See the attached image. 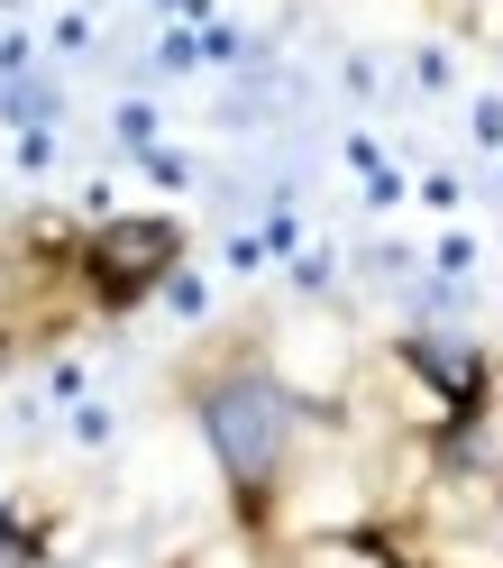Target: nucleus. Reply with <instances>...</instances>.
I'll return each instance as SVG.
<instances>
[{"instance_id": "0eeeda50", "label": "nucleus", "mask_w": 503, "mask_h": 568, "mask_svg": "<svg viewBox=\"0 0 503 568\" xmlns=\"http://www.w3.org/2000/svg\"><path fill=\"white\" fill-rule=\"evenodd\" d=\"M120 138H129V148H156V111H147V101H129V111H120Z\"/></svg>"}, {"instance_id": "423d86ee", "label": "nucleus", "mask_w": 503, "mask_h": 568, "mask_svg": "<svg viewBox=\"0 0 503 568\" xmlns=\"http://www.w3.org/2000/svg\"><path fill=\"white\" fill-rule=\"evenodd\" d=\"M466 38H476V47H503V0H466Z\"/></svg>"}, {"instance_id": "7ed1b4c3", "label": "nucleus", "mask_w": 503, "mask_h": 568, "mask_svg": "<svg viewBox=\"0 0 503 568\" xmlns=\"http://www.w3.org/2000/svg\"><path fill=\"white\" fill-rule=\"evenodd\" d=\"M403 358H412V367H421V376H430V385L449 395V413H458V422H476V413H485V358H476L466 339L412 331V339H403Z\"/></svg>"}, {"instance_id": "6e6552de", "label": "nucleus", "mask_w": 503, "mask_h": 568, "mask_svg": "<svg viewBox=\"0 0 503 568\" xmlns=\"http://www.w3.org/2000/svg\"><path fill=\"white\" fill-rule=\"evenodd\" d=\"M156 64H165V74H184V64H202V38H184V28H174V38L156 47Z\"/></svg>"}, {"instance_id": "20e7f679", "label": "nucleus", "mask_w": 503, "mask_h": 568, "mask_svg": "<svg viewBox=\"0 0 503 568\" xmlns=\"http://www.w3.org/2000/svg\"><path fill=\"white\" fill-rule=\"evenodd\" d=\"M294 568H412V550L376 523H348V531H311Z\"/></svg>"}, {"instance_id": "f257e3e1", "label": "nucleus", "mask_w": 503, "mask_h": 568, "mask_svg": "<svg viewBox=\"0 0 503 568\" xmlns=\"http://www.w3.org/2000/svg\"><path fill=\"white\" fill-rule=\"evenodd\" d=\"M193 413H202V440H211V458H220L238 514L266 523V514H275V486L294 477V449H302V395H294L275 367L238 358V367H220V376H202Z\"/></svg>"}, {"instance_id": "f03ea898", "label": "nucleus", "mask_w": 503, "mask_h": 568, "mask_svg": "<svg viewBox=\"0 0 503 568\" xmlns=\"http://www.w3.org/2000/svg\"><path fill=\"white\" fill-rule=\"evenodd\" d=\"M174 266H184V221H165V211H120V221L83 230V247H74V275L101 312L147 303Z\"/></svg>"}, {"instance_id": "39448f33", "label": "nucleus", "mask_w": 503, "mask_h": 568, "mask_svg": "<svg viewBox=\"0 0 503 568\" xmlns=\"http://www.w3.org/2000/svg\"><path fill=\"white\" fill-rule=\"evenodd\" d=\"M55 83H28V74H10V83H0V120H19V129H47L55 120Z\"/></svg>"}]
</instances>
